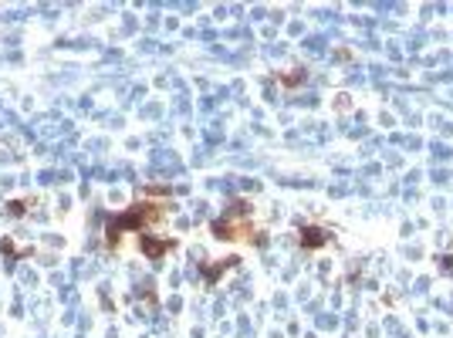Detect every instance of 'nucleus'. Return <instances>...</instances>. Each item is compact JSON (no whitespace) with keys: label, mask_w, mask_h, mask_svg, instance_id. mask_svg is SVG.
I'll return each instance as SVG.
<instances>
[{"label":"nucleus","mask_w":453,"mask_h":338,"mask_svg":"<svg viewBox=\"0 0 453 338\" xmlns=\"http://www.w3.org/2000/svg\"><path fill=\"white\" fill-rule=\"evenodd\" d=\"M304 244H308V247L325 244V230H304Z\"/></svg>","instance_id":"f257e3e1"}]
</instances>
